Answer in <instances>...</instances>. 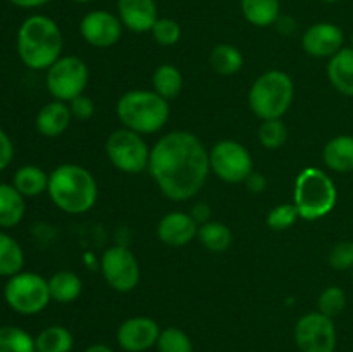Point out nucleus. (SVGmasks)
<instances>
[{
	"label": "nucleus",
	"instance_id": "f257e3e1",
	"mask_svg": "<svg viewBox=\"0 0 353 352\" xmlns=\"http://www.w3.org/2000/svg\"><path fill=\"white\" fill-rule=\"evenodd\" d=\"M148 171L168 199L190 200L209 176V152L192 131H171L152 147Z\"/></svg>",
	"mask_w": 353,
	"mask_h": 352
},
{
	"label": "nucleus",
	"instance_id": "f03ea898",
	"mask_svg": "<svg viewBox=\"0 0 353 352\" xmlns=\"http://www.w3.org/2000/svg\"><path fill=\"white\" fill-rule=\"evenodd\" d=\"M62 33L47 16H31L17 31V55L28 69L43 71L61 59Z\"/></svg>",
	"mask_w": 353,
	"mask_h": 352
},
{
	"label": "nucleus",
	"instance_id": "7ed1b4c3",
	"mask_svg": "<svg viewBox=\"0 0 353 352\" xmlns=\"http://www.w3.org/2000/svg\"><path fill=\"white\" fill-rule=\"evenodd\" d=\"M47 192L61 211L83 214L97 204L99 186L88 169L78 164H62L48 175Z\"/></svg>",
	"mask_w": 353,
	"mask_h": 352
},
{
	"label": "nucleus",
	"instance_id": "20e7f679",
	"mask_svg": "<svg viewBox=\"0 0 353 352\" xmlns=\"http://www.w3.org/2000/svg\"><path fill=\"white\" fill-rule=\"evenodd\" d=\"M123 128L140 135L157 133L169 119V100L150 90L126 92L116 106Z\"/></svg>",
	"mask_w": 353,
	"mask_h": 352
},
{
	"label": "nucleus",
	"instance_id": "39448f33",
	"mask_svg": "<svg viewBox=\"0 0 353 352\" xmlns=\"http://www.w3.org/2000/svg\"><path fill=\"white\" fill-rule=\"evenodd\" d=\"M295 206L305 221H316L334 209L338 192L334 182L319 168H305L295 182Z\"/></svg>",
	"mask_w": 353,
	"mask_h": 352
},
{
	"label": "nucleus",
	"instance_id": "423d86ee",
	"mask_svg": "<svg viewBox=\"0 0 353 352\" xmlns=\"http://www.w3.org/2000/svg\"><path fill=\"white\" fill-rule=\"evenodd\" d=\"M295 86L283 71H268L259 76L248 93L252 113L262 121L281 119L292 107Z\"/></svg>",
	"mask_w": 353,
	"mask_h": 352
},
{
	"label": "nucleus",
	"instance_id": "0eeeda50",
	"mask_svg": "<svg viewBox=\"0 0 353 352\" xmlns=\"http://www.w3.org/2000/svg\"><path fill=\"white\" fill-rule=\"evenodd\" d=\"M7 306L23 316L41 313L52 300L48 280L33 271H21L10 276L3 286Z\"/></svg>",
	"mask_w": 353,
	"mask_h": 352
},
{
	"label": "nucleus",
	"instance_id": "6e6552de",
	"mask_svg": "<svg viewBox=\"0 0 353 352\" xmlns=\"http://www.w3.org/2000/svg\"><path fill=\"white\" fill-rule=\"evenodd\" d=\"M105 152L114 168L119 171L137 175L148 169L150 148L137 131H131L128 128L116 130L107 138Z\"/></svg>",
	"mask_w": 353,
	"mask_h": 352
},
{
	"label": "nucleus",
	"instance_id": "1a4fd4ad",
	"mask_svg": "<svg viewBox=\"0 0 353 352\" xmlns=\"http://www.w3.org/2000/svg\"><path fill=\"white\" fill-rule=\"evenodd\" d=\"M90 72L85 62L74 55L61 57L47 69V90L54 100L71 102L76 97L83 95L88 85Z\"/></svg>",
	"mask_w": 353,
	"mask_h": 352
},
{
	"label": "nucleus",
	"instance_id": "9d476101",
	"mask_svg": "<svg viewBox=\"0 0 353 352\" xmlns=\"http://www.w3.org/2000/svg\"><path fill=\"white\" fill-rule=\"evenodd\" d=\"M210 169L226 183H243L254 173V162L247 148L234 140L217 141L209 152Z\"/></svg>",
	"mask_w": 353,
	"mask_h": 352
},
{
	"label": "nucleus",
	"instance_id": "9b49d317",
	"mask_svg": "<svg viewBox=\"0 0 353 352\" xmlns=\"http://www.w3.org/2000/svg\"><path fill=\"white\" fill-rule=\"evenodd\" d=\"M100 269L107 285L116 292H131L140 282V264L137 255L124 245L107 248L100 261Z\"/></svg>",
	"mask_w": 353,
	"mask_h": 352
},
{
	"label": "nucleus",
	"instance_id": "f8f14e48",
	"mask_svg": "<svg viewBox=\"0 0 353 352\" xmlns=\"http://www.w3.org/2000/svg\"><path fill=\"white\" fill-rule=\"evenodd\" d=\"M336 328L331 317L317 313H307L295 324V344L300 352H334Z\"/></svg>",
	"mask_w": 353,
	"mask_h": 352
},
{
	"label": "nucleus",
	"instance_id": "ddd939ff",
	"mask_svg": "<svg viewBox=\"0 0 353 352\" xmlns=\"http://www.w3.org/2000/svg\"><path fill=\"white\" fill-rule=\"evenodd\" d=\"M161 326L148 316H133L119 324L116 333L117 345L124 352H147L157 345Z\"/></svg>",
	"mask_w": 353,
	"mask_h": 352
},
{
	"label": "nucleus",
	"instance_id": "4468645a",
	"mask_svg": "<svg viewBox=\"0 0 353 352\" xmlns=\"http://www.w3.org/2000/svg\"><path fill=\"white\" fill-rule=\"evenodd\" d=\"M79 31L86 43L99 48H107L121 40L123 23H121L119 16H114L107 10H92L81 19Z\"/></svg>",
	"mask_w": 353,
	"mask_h": 352
},
{
	"label": "nucleus",
	"instance_id": "2eb2a0df",
	"mask_svg": "<svg viewBox=\"0 0 353 352\" xmlns=\"http://www.w3.org/2000/svg\"><path fill=\"white\" fill-rule=\"evenodd\" d=\"M343 31L333 23L312 24L302 37V47L312 57H333L343 48Z\"/></svg>",
	"mask_w": 353,
	"mask_h": 352
},
{
	"label": "nucleus",
	"instance_id": "dca6fc26",
	"mask_svg": "<svg viewBox=\"0 0 353 352\" xmlns=\"http://www.w3.org/2000/svg\"><path fill=\"white\" fill-rule=\"evenodd\" d=\"M199 233V223L192 217V214L174 211L169 213L159 221L157 237L162 244L169 247H185Z\"/></svg>",
	"mask_w": 353,
	"mask_h": 352
},
{
	"label": "nucleus",
	"instance_id": "f3484780",
	"mask_svg": "<svg viewBox=\"0 0 353 352\" xmlns=\"http://www.w3.org/2000/svg\"><path fill=\"white\" fill-rule=\"evenodd\" d=\"M117 14L123 26L134 33L152 31L159 19L155 0H117Z\"/></svg>",
	"mask_w": 353,
	"mask_h": 352
},
{
	"label": "nucleus",
	"instance_id": "a211bd4d",
	"mask_svg": "<svg viewBox=\"0 0 353 352\" xmlns=\"http://www.w3.org/2000/svg\"><path fill=\"white\" fill-rule=\"evenodd\" d=\"M71 110H69L68 102H61V100H52V102L45 104L37 114V130L41 137L45 138H55L61 137L71 124Z\"/></svg>",
	"mask_w": 353,
	"mask_h": 352
},
{
	"label": "nucleus",
	"instance_id": "6ab92c4d",
	"mask_svg": "<svg viewBox=\"0 0 353 352\" xmlns=\"http://www.w3.org/2000/svg\"><path fill=\"white\" fill-rule=\"evenodd\" d=\"M327 78L338 92L353 97V48H341L330 59Z\"/></svg>",
	"mask_w": 353,
	"mask_h": 352
},
{
	"label": "nucleus",
	"instance_id": "aec40b11",
	"mask_svg": "<svg viewBox=\"0 0 353 352\" xmlns=\"http://www.w3.org/2000/svg\"><path fill=\"white\" fill-rule=\"evenodd\" d=\"M323 161L336 173L353 171V137L338 135L331 138L323 150Z\"/></svg>",
	"mask_w": 353,
	"mask_h": 352
},
{
	"label": "nucleus",
	"instance_id": "412c9836",
	"mask_svg": "<svg viewBox=\"0 0 353 352\" xmlns=\"http://www.w3.org/2000/svg\"><path fill=\"white\" fill-rule=\"evenodd\" d=\"M26 214L24 195L9 183H0V228H14Z\"/></svg>",
	"mask_w": 353,
	"mask_h": 352
},
{
	"label": "nucleus",
	"instance_id": "4be33fe9",
	"mask_svg": "<svg viewBox=\"0 0 353 352\" xmlns=\"http://www.w3.org/2000/svg\"><path fill=\"white\" fill-rule=\"evenodd\" d=\"M48 290H50L52 300L59 304L74 302L83 290V282L76 273L72 271H57L48 278Z\"/></svg>",
	"mask_w": 353,
	"mask_h": 352
},
{
	"label": "nucleus",
	"instance_id": "5701e85b",
	"mask_svg": "<svg viewBox=\"0 0 353 352\" xmlns=\"http://www.w3.org/2000/svg\"><path fill=\"white\" fill-rule=\"evenodd\" d=\"M12 185L16 186L17 192L24 197H37L40 193L47 192L48 188V175L41 168L33 164L21 166L14 173Z\"/></svg>",
	"mask_w": 353,
	"mask_h": 352
},
{
	"label": "nucleus",
	"instance_id": "b1692460",
	"mask_svg": "<svg viewBox=\"0 0 353 352\" xmlns=\"http://www.w3.org/2000/svg\"><path fill=\"white\" fill-rule=\"evenodd\" d=\"M34 345L37 352H71L74 347V337L65 326L52 324L34 337Z\"/></svg>",
	"mask_w": 353,
	"mask_h": 352
},
{
	"label": "nucleus",
	"instance_id": "393cba45",
	"mask_svg": "<svg viewBox=\"0 0 353 352\" xmlns=\"http://www.w3.org/2000/svg\"><path fill=\"white\" fill-rule=\"evenodd\" d=\"M240 6L245 19L254 26L268 28L279 17V0H241Z\"/></svg>",
	"mask_w": 353,
	"mask_h": 352
},
{
	"label": "nucleus",
	"instance_id": "a878e982",
	"mask_svg": "<svg viewBox=\"0 0 353 352\" xmlns=\"http://www.w3.org/2000/svg\"><path fill=\"white\" fill-rule=\"evenodd\" d=\"M24 268V251L19 242L10 235L0 231V276L17 275Z\"/></svg>",
	"mask_w": 353,
	"mask_h": 352
},
{
	"label": "nucleus",
	"instance_id": "bb28decb",
	"mask_svg": "<svg viewBox=\"0 0 353 352\" xmlns=\"http://www.w3.org/2000/svg\"><path fill=\"white\" fill-rule=\"evenodd\" d=\"M209 61L217 75L231 76L236 75V72L243 68L245 59L243 54H241L236 47H233V45L230 43H221L212 48Z\"/></svg>",
	"mask_w": 353,
	"mask_h": 352
},
{
	"label": "nucleus",
	"instance_id": "cd10ccee",
	"mask_svg": "<svg viewBox=\"0 0 353 352\" xmlns=\"http://www.w3.org/2000/svg\"><path fill=\"white\" fill-rule=\"evenodd\" d=\"M196 237H199L200 244L210 252H224L233 244V233L230 228L217 221H207V223L200 224Z\"/></svg>",
	"mask_w": 353,
	"mask_h": 352
},
{
	"label": "nucleus",
	"instance_id": "c85d7f7f",
	"mask_svg": "<svg viewBox=\"0 0 353 352\" xmlns=\"http://www.w3.org/2000/svg\"><path fill=\"white\" fill-rule=\"evenodd\" d=\"M152 85H154V92L164 97L165 100L176 99L183 88L181 71L172 64L159 66L152 76Z\"/></svg>",
	"mask_w": 353,
	"mask_h": 352
},
{
	"label": "nucleus",
	"instance_id": "c756f323",
	"mask_svg": "<svg viewBox=\"0 0 353 352\" xmlns=\"http://www.w3.org/2000/svg\"><path fill=\"white\" fill-rule=\"evenodd\" d=\"M0 352H37V345L23 328L0 326Z\"/></svg>",
	"mask_w": 353,
	"mask_h": 352
},
{
	"label": "nucleus",
	"instance_id": "7c9ffc66",
	"mask_svg": "<svg viewBox=\"0 0 353 352\" xmlns=\"http://www.w3.org/2000/svg\"><path fill=\"white\" fill-rule=\"evenodd\" d=\"M155 347L159 352H193L192 338L181 328L168 326L161 330L159 340Z\"/></svg>",
	"mask_w": 353,
	"mask_h": 352
},
{
	"label": "nucleus",
	"instance_id": "2f4dec72",
	"mask_svg": "<svg viewBox=\"0 0 353 352\" xmlns=\"http://www.w3.org/2000/svg\"><path fill=\"white\" fill-rule=\"evenodd\" d=\"M259 140L269 150L281 148L288 140V128L281 119L262 121L261 128H259Z\"/></svg>",
	"mask_w": 353,
	"mask_h": 352
},
{
	"label": "nucleus",
	"instance_id": "473e14b6",
	"mask_svg": "<svg viewBox=\"0 0 353 352\" xmlns=\"http://www.w3.org/2000/svg\"><path fill=\"white\" fill-rule=\"evenodd\" d=\"M347 306V295L340 286H327L317 299V311L327 317H336Z\"/></svg>",
	"mask_w": 353,
	"mask_h": 352
},
{
	"label": "nucleus",
	"instance_id": "72a5a7b5",
	"mask_svg": "<svg viewBox=\"0 0 353 352\" xmlns=\"http://www.w3.org/2000/svg\"><path fill=\"white\" fill-rule=\"evenodd\" d=\"M152 37L159 45L171 47V45L178 43L181 38V26L178 24V21L171 19V17H159L152 28Z\"/></svg>",
	"mask_w": 353,
	"mask_h": 352
},
{
	"label": "nucleus",
	"instance_id": "f704fd0d",
	"mask_svg": "<svg viewBox=\"0 0 353 352\" xmlns=\"http://www.w3.org/2000/svg\"><path fill=\"white\" fill-rule=\"evenodd\" d=\"M299 217L300 214L295 204H279L268 214V226L276 231L286 230V228L293 226Z\"/></svg>",
	"mask_w": 353,
	"mask_h": 352
},
{
	"label": "nucleus",
	"instance_id": "c9c22d12",
	"mask_svg": "<svg viewBox=\"0 0 353 352\" xmlns=\"http://www.w3.org/2000/svg\"><path fill=\"white\" fill-rule=\"evenodd\" d=\"M330 266L336 271H347L353 268V242H340L330 252Z\"/></svg>",
	"mask_w": 353,
	"mask_h": 352
},
{
	"label": "nucleus",
	"instance_id": "e433bc0d",
	"mask_svg": "<svg viewBox=\"0 0 353 352\" xmlns=\"http://www.w3.org/2000/svg\"><path fill=\"white\" fill-rule=\"evenodd\" d=\"M69 110H71V116L74 119L88 121L95 114V104H93V100L90 97L79 95L69 102Z\"/></svg>",
	"mask_w": 353,
	"mask_h": 352
},
{
	"label": "nucleus",
	"instance_id": "4c0bfd02",
	"mask_svg": "<svg viewBox=\"0 0 353 352\" xmlns=\"http://www.w3.org/2000/svg\"><path fill=\"white\" fill-rule=\"evenodd\" d=\"M14 159V145L9 135L0 128V171L7 168Z\"/></svg>",
	"mask_w": 353,
	"mask_h": 352
},
{
	"label": "nucleus",
	"instance_id": "58836bf2",
	"mask_svg": "<svg viewBox=\"0 0 353 352\" xmlns=\"http://www.w3.org/2000/svg\"><path fill=\"white\" fill-rule=\"evenodd\" d=\"M245 183H247L248 190L254 193H262L265 190V186H268V182H265L264 175H261V173H252Z\"/></svg>",
	"mask_w": 353,
	"mask_h": 352
},
{
	"label": "nucleus",
	"instance_id": "ea45409f",
	"mask_svg": "<svg viewBox=\"0 0 353 352\" xmlns=\"http://www.w3.org/2000/svg\"><path fill=\"white\" fill-rule=\"evenodd\" d=\"M190 214H192V217L196 221V223H199V226H200V224H203V223H207V221H210V216H212V211H210V207L207 206V204L200 202V204H196L195 207H193L192 213H190Z\"/></svg>",
	"mask_w": 353,
	"mask_h": 352
},
{
	"label": "nucleus",
	"instance_id": "a19ab883",
	"mask_svg": "<svg viewBox=\"0 0 353 352\" xmlns=\"http://www.w3.org/2000/svg\"><path fill=\"white\" fill-rule=\"evenodd\" d=\"M14 6L17 7H23V9H33V7H40L48 3L50 0H10Z\"/></svg>",
	"mask_w": 353,
	"mask_h": 352
},
{
	"label": "nucleus",
	"instance_id": "79ce46f5",
	"mask_svg": "<svg viewBox=\"0 0 353 352\" xmlns=\"http://www.w3.org/2000/svg\"><path fill=\"white\" fill-rule=\"evenodd\" d=\"M83 352H114V349L105 344H93L90 347H86Z\"/></svg>",
	"mask_w": 353,
	"mask_h": 352
},
{
	"label": "nucleus",
	"instance_id": "37998d69",
	"mask_svg": "<svg viewBox=\"0 0 353 352\" xmlns=\"http://www.w3.org/2000/svg\"><path fill=\"white\" fill-rule=\"evenodd\" d=\"M72 2H78V3H88V2H92V0H72Z\"/></svg>",
	"mask_w": 353,
	"mask_h": 352
},
{
	"label": "nucleus",
	"instance_id": "c03bdc74",
	"mask_svg": "<svg viewBox=\"0 0 353 352\" xmlns=\"http://www.w3.org/2000/svg\"><path fill=\"white\" fill-rule=\"evenodd\" d=\"M321 2H327V3H334V2H340V0H321Z\"/></svg>",
	"mask_w": 353,
	"mask_h": 352
},
{
	"label": "nucleus",
	"instance_id": "a18cd8bd",
	"mask_svg": "<svg viewBox=\"0 0 353 352\" xmlns=\"http://www.w3.org/2000/svg\"><path fill=\"white\" fill-rule=\"evenodd\" d=\"M352 48H353V33H352Z\"/></svg>",
	"mask_w": 353,
	"mask_h": 352
},
{
	"label": "nucleus",
	"instance_id": "49530a36",
	"mask_svg": "<svg viewBox=\"0 0 353 352\" xmlns=\"http://www.w3.org/2000/svg\"><path fill=\"white\" fill-rule=\"evenodd\" d=\"M352 282H353V268H352Z\"/></svg>",
	"mask_w": 353,
	"mask_h": 352
}]
</instances>
